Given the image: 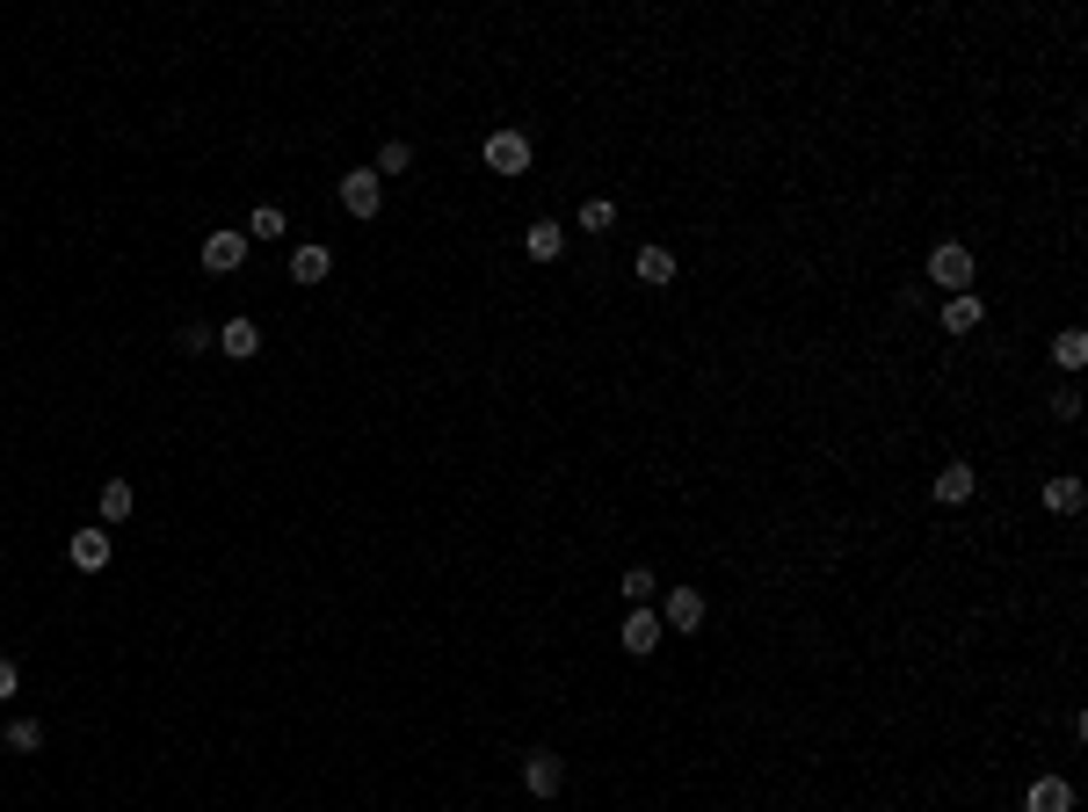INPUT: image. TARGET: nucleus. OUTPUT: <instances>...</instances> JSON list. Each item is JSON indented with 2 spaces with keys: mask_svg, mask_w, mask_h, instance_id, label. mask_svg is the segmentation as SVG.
Returning <instances> with one entry per match:
<instances>
[{
  "mask_svg": "<svg viewBox=\"0 0 1088 812\" xmlns=\"http://www.w3.org/2000/svg\"><path fill=\"white\" fill-rule=\"evenodd\" d=\"M972 269H980V261H972V247H958V240H944L929 255V283H936V291H950V297L972 291Z\"/></svg>",
  "mask_w": 1088,
  "mask_h": 812,
  "instance_id": "nucleus-1",
  "label": "nucleus"
},
{
  "mask_svg": "<svg viewBox=\"0 0 1088 812\" xmlns=\"http://www.w3.org/2000/svg\"><path fill=\"white\" fill-rule=\"evenodd\" d=\"M660 639H668V624H660V609H632V617L617 624V646L632 660H646V653H660Z\"/></svg>",
  "mask_w": 1088,
  "mask_h": 812,
  "instance_id": "nucleus-2",
  "label": "nucleus"
},
{
  "mask_svg": "<svg viewBox=\"0 0 1088 812\" xmlns=\"http://www.w3.org/2000/svg\"><path fill=\"white\" fill-rule=\"evenodd\" d=\"M378 204H385L378 167H348L342 174V210H348V218H378Z\"/></svg>",
  "mask_w": 1088,
  "mask_h": 812,
  "instance_id": "nucleus-3",
  "label": "nucleus"
},
{
  "mask_svg": "<svg viewBox=\"0 0 1088 812\" xmlns=\"http://www.w3.org/2000/svg\"><path fill=\"white\" fill-rule=\"evenodd\" d=\"M559 783H567V761H559L552 747H530V755H523V791L530 798H559Z\"/></svg>",
  "mask_w": 1088,
  "mask_h": 812,
  "instance_id": "nucleus-4",
  "label": "nucleus"
},
{
  "mask_svg": "<svg viewBox=\"0 0 1088 812\" xmlns=\"http://www.w3.org/2000/svg\"><path fill=\"white\" fill-rule=\"evenodd\" d=\"M486 167L494 174H530V139H523V131H494V139H486Z\"/></svg>",
  "mask_w": 1088,
  "mask_h": 812,
  "instance_id": "nucleus-5",
  "label": "nucleus"
},
{
  "mask_svg": "<svg viewBox=\"0 0 1088 812\" xmlns=\"http://www.w3.org/2000/svg\"><path fill=\"white\" fill-rule=\"evenodd\" d=\"M66 552H73V566H80V573H103L109 566V530H103V522H87V530H73Z\"/></svg>",
  "mask_w": 1088,
  "mask_h": 812,
  "instance_id": "nucleus-6",
  "label": "nucleus"
},
{
  "mask_svg": "<svg viewBox=\"0 0 1088 812\" xmlns=\"http://www.w3.org/2000/svg\"><path fill=\"white\" fill-rule=\"evenodd\" d=\"M240 261H247V232H211L204 240V269L211 277H233Z\"/></svg>",
  "mask_w": 1088,
  "mask_h": 812,
  "instance_id": "nucleus-7",
  "label": "nucleus"
},
{
  "mask_svg": "<svg viewBox=\"0 0 1088 812\" xmlns=\"http://www.w3.org/2000/svg\"><path fill=\"white\" fill-rule=\"evenodd\" d=\"M660 624H668V631H697V624H704V595H697V588H668Z\"/></svg>",
  "mask_w": 1088,
  "mask_h": 812,
  "instance_id": "nucleus-8",
  "label": "nucleus"
},
{
  "mask_svg": "<svg viewBox=\"0 0 1088 812\" xmlns=\"http://www.w3.org/2000/svg\"><path fill=\"white\" fill-rule=\"evenodd\" d=\"M1023 812H1074V783L1067 777H1037L1023 791Z\"/></svg>",
  "mask_w": 1088,
  "mask_h": 812,
  "instance_id": "nucleus-9",
  "label": "nucleus"
},
{
  "mask_svg": "<svg viewBox=\"0 0 1088 812\" xmlns=\"http://www.w3.org/2000/svg\"><path fill=\"white\" fill-rule=\"evenodd\" d=\"M523 255H530V261H559V255H567V225L537 218L530 232H523Z\"/></svg>",
  "mask_w": 1088,
  "mask_h": 812,
  "instance_id": "nucleus-10",
  "label": "nucleus"
},
{
  "mask_svg": "<svg viewBox=\"0 0 1088 812\" xmlns=\"http://www.w3.org/2000/svg\"><path fill=\"white\" fill-rule=\"evenodd\" d=\"M218 348L233 356V364H247V356H261V327H255V320H225V327H218Z\"/></svg>",
  "mask_w": 1088,
  "mask_h": 812,
  "instance_id": "nucleus-11",
  "label": "nucleus"
},
{
  "mask_svg": "<svg viewBox=\"0 0 1088 812\" xmlns=\"http://www.w3.org/2000/svg\"><path fill=\"white\" fill-rule=\"evenodd\" d=\"M291 277H298V283H327V277H334V255H327L320 240L291 247Z\"/></svg>",
  "mask_w": 1088,
  "mask_h": 812,
  "instance_id": "nucleus-12",
  "label": "nucleus"
},
{
  "mask_svg": "<svg viewBox=\"0 0 1088 812\" xmlns=\"http://www.w3.org/2000/svg\"><path fill=\"white\" fill-rule=\"evenodd\" d=\"M972 486H980V479H972V465H944V472L929 479V494H936L944 508H958V501H972Z\"/></svg>",
  "mask_w": 1088,
  "mask_h": 812,
  "instance_id": "nucleus-13",
  "label": "nucleus"
},
{
  "mask_svg": "<svg viewBox=\"0 0 1088 812\" xmlns=\"http://www.w3.org/2000/svg\"><path fill=\"white\" fill-rule=\"evenodd\" d=\"M1081 479H1074V472H1059V479H1045V508H1053V516H1081Z\"/></svg>",
  "mask_w": 1088,
  "mask_h": 812,
  "instance_id": "nucleus-14",
  "label": "nucleus"
},
{
  "mask_svg": "<svg viewBox=\"0 0 1088 812\" xmlns=\"http://www.w3.org/2000/svg\"><path fill=\"white\" fill-rule=\"evenodd\" d=\"M980 320H987V305H980V297H972V291H958V297H950V305H944V334H972V327H980Z\"/></svg>",
  "mask_w": 1088,
  "mask_h": 812,
  "instance_id": "nucleus-15",
  "label": "nucleus"
},
{
  "mask_svg": "<svg viewBox=\"0 0 1088 812\" xmlns=\"http://www.w3.org/2000/svg\"><path fill=\"white\" fill-rule=\"evenodd\" d=\"M255 240H291V218H283L277 204H261L255 218H247V247H255Z\"/></svg>",
  "mask_w": 1088,
  "mask_h": 812,
  "instance_id": "nucleus-16",
  "label": "nucleus"
},
{
  "mask_svg": "<svg viewBox=\"0 0 1088 812\" xmlns=\"http://www.w3.org/2000/svg\"><path fill=\"white\" fill-rule=\"evenodd\" d=\"M639 283H654V291H660V283H675V255H668V247H639Z\"/></svg>",
  "mask_w": 1088,
  "mask_h": 812,
  "instance_id": "nucleus-17",
  "label": "nucleus"
},
{
  "mask_svg": "<svg viewBox=\"0 0 1088 812\" xmlns=\"http://www.w3.org/2000/svg\"><path fill=\"white\" fill-rule=\"evenodd\" d=\"M617 588H624V603H632V609H646V603H654V595H660V573L632 566V573H624V581H617Z\"/></svg>",
  "mask_w": 1088,
  "mask_h": 812,
  "instance_id": "nucleus-18",
  "label": "nucleus"
},
{
  "mask_svg": "<svg viewBox=\"0 0 1088 812\" xmlns=\"http://www.w3.org/2000/svg\"><path fill=\"white\" fill-rule=\"evenodd\" d=\"M95 508H103V530H109V522H123V516H131V486H123V479H109L103 494H95Z\"/></svg>",
  "mask_w": 1088,
  "mask_h": 812,
  "instance_id": "nucleus-19",
  "label": "nucleus"
},
{
  "mask_svg": "<svg viewBox=\"0 0 1088 812\" xmlns=\"http://www.w3.org/2000/svg\"><path fill=\"white\" fill-rule=\"evenodd\" d=\"M1053 364H1059V370H1081V364H1088V334H1081V327H1067V334L1053 342Z\"/></svg>",
  "mask_w": 1088,
  "mask_h": 812,
  "instance_id": "nucleus-20",
  "label": "nucleus"
},
{
  "mask_svg": "<svg viewBox=\"0 0 1088 812\" xmlns=\"http://www.w3.org/2000/svg\"><path fill=\"white\" fill-rule=\"evenodd\" d=\"M36 747H44V726H36V718H15V726H8V755H36Z\"/></svg>",
  "mask_w": 1088,
  "mask_h": 812,
  "instance_id": "nucleus-21",
  "label": "nucleus"
},
{
  "mask_svg": "<svg viewBox=\"0 0 1088 812\" xmlns=\"http://www.w3.org/2000/svg\"><path fill=\"white\" fill-rule=\"evenodd\" d=\"M581 225H588V232H610V225H617V204H610V196L581 204Z\"/></svg>",
  "mask_w": 1088,
  "mask_h": 812,
  "instance_id": "nucleus-22",
  "label": "nucleus"
},
{
  "mask_svg": "<svg viewBox=\"0 0 1088 812\" xmlns=\"http://www.w3.org/2000/svg\"><path fill=\"white\" fill-rule=\"evenodd\" d=\"M407 167H414V153H407V145H385V153H378V182H385V174H407Z\"/></svg>",
  "mask_w": 1088,
  "mask_h": 812,
  "instance_id": "nucleus-23",
  "label": "nucleus"
},
{
  "mask_svg": "<svg viewBox=\"0 0 1088 812\" xmlns=\"http://www.w3.org/2000/svg\"><path fill=\"white\" fill-rule=\"evenodd\" d=\"M211 342H218V327H204V320H190V327H182V348H190V356H204Z\"/></svg>",
  "mask_w": 1088,
  "mask_h": 812,
  "instance_id": "nucleus-24",
  "label": "nucleus"
},
{
  "mask_svg": "<svg viewBox=\"0 0 1088 812\" xmlns=\"http://www.w3.org/2000/svg\"><path fill=\"white\" fill-rule=\"evenodd\" d=\"M1053 414L1059 421H1081V392H1074V385H1067V392H1053Z\"/></svg>",
  "mask_w": 1088,
  "mask_h": 812,
  "instance_id": "nucleus-25",
  "label": "nucleus"
},
{
  "mask_svg": "<svg viewBox=\"0 0 1088 812\" xmlns=\"http://www.w3.org/2000/svg\"><path fill=\"white\" fill-rule=\"evenodd\" d=\"M22 690V668H15V660H8V653H0V704H8V696H15Z\"/></svg>",
  "mask_w": 1088,
  "mask_h": 812,
  "instance_id": "nucleus-26",
  "label": "nucleus"
}]
</instances>
